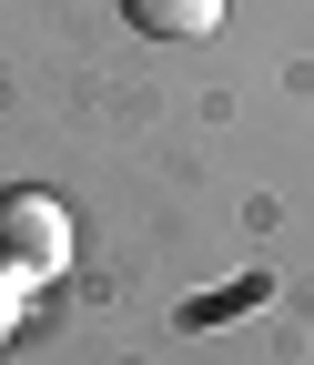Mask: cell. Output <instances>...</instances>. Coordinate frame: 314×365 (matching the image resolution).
<instances>
[{
	"instance_id": "cell-1",
	"label": "cell",
	"mask_w": 314,
	"mask_h": 365,
	"mask_svg": "<svg viewBox=\"0 0 314 365\" xmlns=\"http://www.w3.org/2000/svg\"><path fill=\"white\" fill-rule=\"evenodd\" d=\"M0 274H21V284L71 274V213L51 193H0Z\"/></svg>"
},
{
	"instance_id": "cell-2",
	"label": "cell",
	"mask_w": 314,
	"mask_h": 365,
	"mask_svg": "<svg viewBox=\"0 0 314 365\" xmlns=\"http://www.w3.org/2000/svg\"><path fill=\"white\" fill-rule=\"evenodd\" d=\"M122 21L152 41H203V31H223V0H122Z\"/></svg>"
},
{
	"instance_id": "cell-3",
	"label": "cell",
	"mask_w": 314,
	"mask_h": 365,
	"mask_svg": "<svg viewBox=\"0 0 314 365\" xmlns=\"http://www.w3.org/2000/svg\"><path fill=\"white\" fill-rule=\"evenodd\" d=\"M21 335V274H0V345Z\"/></svg>"
}]
</instances>
